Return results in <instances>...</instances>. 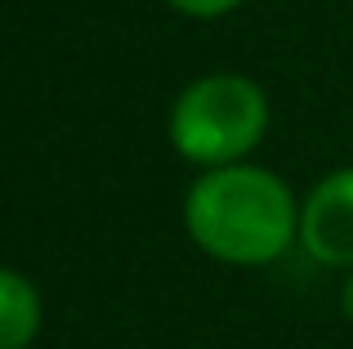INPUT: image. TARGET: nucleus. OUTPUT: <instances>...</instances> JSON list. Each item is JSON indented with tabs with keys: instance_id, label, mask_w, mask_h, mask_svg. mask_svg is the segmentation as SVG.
Here are the masks:
<instances>
[{
	"instance_id": "nucleus-4",
	"label": "nucleus",
	"mask_w": 353,
	"mask_h": 349,
	"mask_svg": "<svg viewBox=\"0 0 353 349\" xmlns=\"http://www.w3.org/2000/svg\"><path fill=\"white\" fill-rule=\"evenodd\" d=\"M41 332V296L14 269H0V349H27Z\"/></svg>"
},
{
	"instance_id": "nucleus-1",
	"label": "nucleus",
	"mask_w": 353,
	"mask_h": 349,
	"mask_svg": "<svg viewBox=\"0 0 353 349\" xmlns=\"http://www.w3.org/2000/svg\"><path fill=\"white\" fill-rule=\"evenodd\" d=\"M183 224L192 242L224 264H268L300 233L291 188L264 166H210L188 188Z\"/></svg>"
},
{
	"instance_id": "nucleus-5",
	"label": "nucleus",
	"mask_w": 353,
	"mask_h": 349,
	"mask_svg": "<svg viewBox=\"0 0 353 349\" xmlns=\"http://www.w3.org/2000/svg\"><path fill=\"white\" fill-rule=\"evenodd\" d=\"M165 5L188 14V18H219V14H228V9H237L241 0H165Z\"/></svg>"
},
{
	"instance_id": "nucleus-3",
	"label": "nucleus",
	"mask_w": 353,
	"mask_h": 349,
	"mask_svg": "<svg viewBox=\"0 0 353 349\" xmlns=\"http://www.w3.org/2000/svg\"><path fill=\"white\" fill-rule=\"evenodd\" d=\"M300 242L313 260L353 269V166L331 170L300 206Z\"/></svg>"
},
{
	"instance_id": "nucleus-6",
	"label": "nucleus",
	"mask_w": 353,
	"mask_h": 349,
	"mask_svg": "<svg viewBox=\"0 0 353 349\" xmlns=\"http://www.w3.org/2000/svg\"><path fill=\"white\" fill-rule=\"evenodd\" d=\"M340 309H345V318H349V323H353V269H349L345 287H340Z\"/></svg>"
},
{
	"instance_id": "nucleus-2",
	"label": "nucleus",
	"mask_w": 353,
	"mask_h": 349,
	"mask_svg": "<svg viewBox=\"0 0 353 349\" xmlns=\"http://www.w3.org/2000/svg\"><path fill=\"white\" fill-rule=\"evenodd\" d=\"M268 130V99L250 77H197L170 108V143L197 166H237Z\"/></svg>"
}]
</instances>
